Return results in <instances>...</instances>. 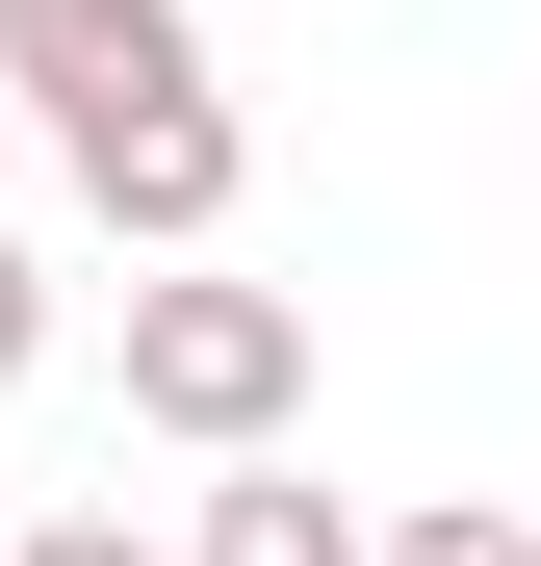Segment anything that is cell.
<instances>
[{"instance_id": "7", "label": "cell", "mask_w": 541, "mask_h": 566, "mask_svg": "<svg viewBox=\"0 0 541 566\" xmlns=\"http://www.w3.org/2000/svg\"><path fill=\"white\" fill-rule=\"evenodd\" d=\"M27 360H52V258L0 232V387H27Z\"/></svg>"}, {"instance_id": "2", "label": "cell", "mask_w": 541, "mask_h": 566, "mask_svg": "<svg viewBox=\"0 0 541 566\" xmlns=\"http://www.w3.org/2000/svg\"><path fill=\"white\" fill-rule=\"evenodd\" d=\"M52 155H77V207H104L129 258L232 232V180H258V129H232V77H207V52H155V77H104V104H52Z\"/></svg>"}, {"instance_id": "8", "label": "cell", "mask_w": 541, "mask_h": 566, "mask_svg": "<svg viewBox=\"0 0 541 566\" xmlns=\"http://www.w3.org/2000/svg\"><path fill=\"white\" fill-rule=\"evenodd\" d=\"M0 27H27V0H0Z\"/></svg>"}, {"instance_id": "4", "label": "cell", "mask_w": 541, "mask_h": 566, "mask_svg": "<svg viewBox=\"0 0 541 566\" xmlns=\"http://www.w3.org/2000/svg\"><path fill=\"white\" fill-rule=\"evenodd\" d=\"M180 566H361V515L310 490L284 438H232V490H207V541H180Z\"/></svg>"}, {"instance_id": "5", "label": "cell", "mask_w": 541, "mask_h": 566, "mask_svg": "<svg viewBox=\"0 0 541 566\" xmlns=\"http://www.w3.org/2000/svg\"><path fill=\"white\" fill-rule=\"evenodd\" d=\"M361 566H541V515H361Z\"/></svg>"}, {"instance_id": "1", "label": "cell", "mask_w": 541, "mask_h": 566, "mask_svg": "<svg viewBox=\"0 0 541 566\" xmlns=\"http://www.w3.org/2000/svg\"><path fill=\"white\" fill-rule=\"evenodd\" d=\"M129 412H155V438H207V463H232V438H284V412H310V283H232L207 232H180V258L129 283Z\"/></svg>"}, {"instance_id": "6", "label": "cell", "mask_w": 541, "mask_h": 566, "mask_svg": "<svg viewBox=\"0 0 541 566\" xmlns=\"http://www.w3.org/2000/svg\"><path fill=\"white\" fill-rule=\"evenodd\" d=\"M0 566H180V541H129V515H27Z\"/></svg>"}, {"instance_id": "3", "label": "cell", "mask_w": 541, "mask_h": 566, "mask_svg": "<svg viewBox=\"0 0 541 566\" xmlns=\"http://www.w3.org/2000/svg\"><path fill=\"white\" fill-rule=\"evenodd\" d=\"M155 52H207V27H180V0H27V27H0L27 104H104V77H155Z\"/></svg>"}]
</instances>
